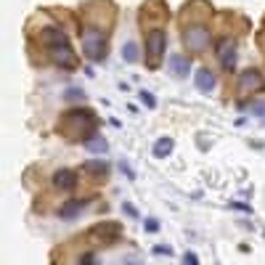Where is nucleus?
I'll list each match as a JSON object with an SVG mask.
<instances>
[{
    "mask_svg": "<svg viewBox=\"0 0 265 265\" xmlns=\"http://www.w3.org/2000/svg\"><path fill=\"white\" fill-rule=\"evenodd\" d=\"M40 40L45 48H51L53 53V61L61 66H66V69H72L77 66V56H74V51L69 48V37L64 29H59V27H45L43 32H40Z\"/></svg>",
    "mask_w": 265,
    "mask_h": 265,
    "instance_id": "nucleus-1",
    "label": "nucleus"
},
{
    "mask_svg": "<svg viewBox=\"0 0 265 265\" xmlns=\"http://www.w3.org/2000/svg\"><path fill=\"white\" fill-rule=\"evenodd\" d=\"M82 51H85V56H88L90 61H101V59L106 56V35L101 32V29H96V27L85 29V35H82Z\"/></svg>",
    "mask_w": 265,
    "mask_h": 265,
    "instance_id": "nucleus-2",
    "label": "nucleus"
},
{
    "mask_svg": "<svg viewBox=\"0 0 265 265\" xmlns=\"http://www.w3.org/2000/svg\"><path fill=\"white\" fill-rule=\"evenodd\" d=\"M183 37H186V43H189V48H194V51H204L207 45H209V32L201 24L189 27L183 32Z\"/></svg>",
    "mask_w": 265,
    "mask_h": 265,
    "instance_id": "nucleus-3",
    "label": "nucleus"
},
{
    "mask_svg": "<svg viewBox=\"0 0 265 265\" xmlns=\"http://www.w3.org/2000/svg\"><path fill=\"white\" fill-rule=\"evenodd\" d=\"M165 32L162 29H154V32H149V40H146V56H149V61H157L162 53H165Z\"/></svg>",
    "mask_w": 265,
    "mask_h": 265,
    "instance_id": "nucleus-4",
    "label": "nucleus"
},
{
    "mask_svg": "<svg viewBox=\"0 0 265 265\" xmlns=\"http://www.w3.org/2000/svg\"><path fill=\"white\" fill-rule=\"evenodd\" d=\"M66 120L74 122V128H96V122H98L96 114L88 112V109H80V106L72 109V112L66 114ZM66 120H64V122H66Z\"/></svg>",
    "mask_w": 265,
    "mask_h": 265,
    "instance_id": "nucleus-5",
    "label": "nucleus"
},
{
    "mask_svg": "<svg viewBox=\"0 0 265 265\" xmlns=\"http://www.w3.org/2000/svg\"><path fill=\"white\" fill-rule=\"evenodd\" d=\"M217 56H220V64L225 69H233L236 66V43L233 40H223L217 45Z\"/></svg>",
    "mask_w": 265,
    "mask_h": 265,
    "instance_id": "nucleus-6",
    "label": "nucleus"
},
{
    "mask_svg": "<svg viewBox=\"0 0 265 265\" xmlns=\"http://www.w3.org/2000/svg\"><path fill=\"white\" fill-rule=\"evenodd\" d=\"M53 186H56L59 191H72L77 186L74 170H59V173H53Z\"/></svg>",
    "mask_w": 265,
    "mask_h": 265,
    "instance_id": "nucleus-7",
    "label": "nucleus"
},
{
    "mask_svg": "<svg viewBox=\"0 0 265 265\" xmlns=\"http://www.w3.org/2000/svg\"><path fill=\"white\" fill-rule=\"evenodd\" d=\"M215 85H217V80H215V72L212 69H207V66H201L199 72H197V88L201 90V93H212L215 90Z\"/></svg>",
    "mask_w": 265,
    "mask_h": 265,
    "instance_id": "nucleus-8",
    "label": "nucleus"
},
{
    "mask_svg": "<svg viewBox=\"0 0 265 265\" xmlns=\"http://www.w3.org/2000/svg\"><path fill=\"white\" fill-rule=\"evenodd\" d=\"M88 207V199H77V201H66L64 207L59 209V217H64V220H72V217H77L82 212V209Z\"/></svg>",
    "mask_w": 265,
    "mask_h": 265,
    "instance_id": "nucleus-9",
    "label": "nucleus"
},
{
    "mask_svg": "<svg viewBox=\"0 0 265 265\" xmlns=\"http://www.w3.org/2000/svg\"><path fill=\"white\" fill-rule=\"evenodd\" d=\"M170 69H173V74L175 77H189L191 74V61L186 59V56H173V61H170Z\"/></svg>",
    "mask_w": 265,
    "mask_h": 265,
    "instance_id": "nucleus-10",
    "label": "nucleus"
},
{
    "mask_svg": "<svg viewBox=\"0 0 265 265\" xmlns=\"http://www.w3.org/2000/svg\"><path fill=\"white\" fill-rule=\"evenodd\" d=\"M263 85V74L257 72V69H247L244 74H241V88L244 90H255Z\"/></svg>",
    "mask_w": 265,
    "mask_h": 265,
    "instance_id": "nucleus-11",
    "label": "nucleus"
},
{
    "mask_svg": "<svg viewBox=\"0 0 265 265\" xmlns=\"http://www.w3.org/2000/svg\"><path fill=\"white\" fill-rule=\"evenodd\" d=\"M85 149L93 151V154H104L109 146H106V141L101 135H96V138H88V141H85Z\"/></svg>",
    "mask_w": 265,
    "mask_h": 265,
    "instance_id": "nucleus-12",
    "label": "nucleus"
},
{
    "mask_svg": "<svg viewBox=\"0 0 265 265\" xmlns=\"http://www.w3.org/2000/svg\"><path fill=\"white\" fill-rule=\"evenodd\" d=\"M170 151H173V138H159L154 143V157H167Z\"/></svg>",
    "mask_w": 265,
    "mask_h": 265,
    "instance_id": "nucleus-13",
    "label": "nucleus"
},
{
    "mask_svg": "<svg viewBox=\"0 0 265 265\" xmlns=\"http://www.w3.org/2000/svg\"><path fill=\"white\" fill-rule=\"evenodd\" d=\"M122 59L128 61V64H135L138 61V45L135 43H125L122 45Z\"/></svg>",
    "mask_w": 265,
    "mask_h": 265,
    "instance_id": "nucleus-14",
    "label": "nucleus"
},
{
    "mask_svg": "<svg viewBox=\"0 0 265 265\" xmlns=\"http://www.w3.org/2000/svg\"><path fill=\"white\" fill-rule=\"evenodd\" d=\"M85 170H88L90 175H101V178H104L106 170H109V165H106V162H88V165H85Z\"/></svg>",
    "mask_w": 265,
    "mask_h": 265,
    "instance_id": "nucleus-15",
    "label": "nucleus"
},
{
    "mask_svg": "<svg viewBox=\"0 0 265 265\" xmlns=\"http://www.w3.org/2000/svg\"><path fill=\"white\" fill-rule=\"evenodd\" d=\"M249 112H252L255 117H260V120H265V104H263V101H257V104H249Z\"/></svg>",
    "mask_w": 265,
    "mask_h": 265,
    "instance_id": "nucleus-16",
    "label": "nucleus"
},
{
    "mask_svg": "<svg viewBox=\"0 0 265 265\" xmlns=\"http://www.w3.org/2000/svg\"><path fill=\"white\" fill-rule=\"evenodd\" d=\"M143 225H146V231H149V233H154V231H159V220H157V217H149V220H146Z\"/></svg>",
    "mask_w": 265,
    "mask_h": 265,
    "instance_id": "nucleus-17",
    "label": "nucleus"
},
{
    "mask_svg": "<svg viewBox=\"0 0 265 265\" xmlns=\"http://www.w3.org/2000/svg\"><path fill=\"white\" fill-rule=\"evenodd\" d=\"M183 265H199V257L194 255V252H186L183 255Z\"/></svg>",
    "mask_w": 265,
    "mask_h": 265,
    "instance_id": "nucleus-18",
    "label": "nucleus"
},
{
    "mask_svg": "<svg viewBox=\"0 0 265 265\" xmlns=\"http://www.w3.org/2000/svg\"><path fill=\"white\" fill-rule=\"evenodd\" d=\"M154 255H173V247H167V244H162V247H154Z\"/></svg>",
    "mask_w": 265,
    "mask_h": 265,
    "instance_id": "nucleus-19",
    "label": "nucleus"
},
{
    "mask_svg": "<svg viewBox=\"0 0 265 265\" xmlns=\"http://www.w3.org/2000/svg\"><path fill=\"white\" fill-rule=\"evenodd\" d=\"M141 98H143V104H146V106H157V101H154L151 93H146V90H143V93H141Z\"/></svg>",
    "mask_w": 265,
    "mask_h": 265,
    "instance_id": "nucleus-20",
    "label": "nucleus"
},
{
    "mask_svg": "<svg viewBox=\"0 0 265 265\" xmlns=\"http://www.w3.org/2000/svg\"><path fill=\"white\" fill-rule=\"evenodd\" d=\"M98 260H96V255H85L82 257V265H96Z\"/></svg>",
    "mask_w": 265,
    "mask_h": 265,
    "instance_id": "nucleus-21",
    "label": "nucleus"
},
{
    "mask_svg": "<svg viewBox=\"0 0 265 265\" xmlns=\"http://www.w3.org/2000/svg\"><path fill=\"white\" fill-rule=\"evenodd\" d=\"M122 209H125L130 217H138V212H135V207H132V204H122Z\"/></svg>",
    "mask_w": 265,
    "mask_h": 265,
    "instance_id": "nucleus-22",
    "label": "nucleus"
}]
</instances>
